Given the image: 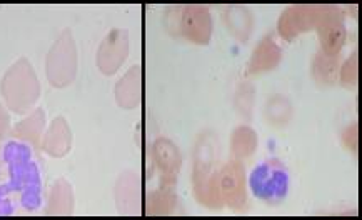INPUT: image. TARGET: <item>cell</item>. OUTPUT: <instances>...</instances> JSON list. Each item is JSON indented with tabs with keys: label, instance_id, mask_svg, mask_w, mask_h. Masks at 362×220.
<instances>
[{
	"label": "cell",
	"instance_id": "d6986e66",
	"mask_svg": "<svg viewBox=\"0 0 362 220\" xmlns=\"http://www.w3.org/2000/svg\"><path fill=\"white\" fill-rule=\"evenodd\" d=\"M292 114V107L289 100L284 99L282 95H277L276 99L269 100L267 104V117L271 122H279V124H286Z\"/></svg>",
	"mask_w": 362,
	"mask_h": 220
},
{
	"label": "cell",
	"instance_id": "e0dca14e",
	"mask_svg": "<svg viewBox=\"0 0 362 220\" xmlns=\"http://www.w3.org/2000/svg\"><path fill=\"white\" fill-rule=\"evenodd\" d=\"M314 77L317 79L319 82L324 83V86H331L337 81L339 77V67L336 62V57H331V55L319 54L317 59H315L314 67H313Z\"/></svg>",
	"mask_w": 362,
	"mask_h": 220
},
{
	"label": "cell",
	"instance_id": "5b68a950",
	"mask_svg": "<svg viewBox=\"0 0 362 220\" xmlns=\"http://www.w3.org/2000/svg\"><path fill=\"white\" fill-rule=\"evenodd\" d=\"M315 25H317L319 37L322 42V52L331 55V57H337L346 40L342 12L336 7H319Z\"/></svg>",
	"mask_w": 362,
	"mask_h": 220
},
{
	"label": "cell",
	"instance_id": "2e32d148",
	"mask_svg": "<svg viewBox=\"0 0 362 220\" xmlns=\"http://www.w3.org/2000/svg\"><path fill=\"white\" fill-rule=\"evenodd\" d=\"M281 60V49L276 45L271 37H266L261 44L257 45V49L254 50L252 60H250V70L254 74L259 72H267L276 67Z\"/></svg>",
	"mask_w": 362,
	"mask_h": 220
},
{
	"label": "cell",
	"instance_id": "9a60e30c",
	"mask_svg": "<svg viewBox=\"0 0 362 220\" xmlns=\"http://www.w3.org/2000/svg\"><path fill=\"white\" fill-rule=\"evenodd\" d=\"M154 157L164 175L174 179V175L180 170V162H182L177 147L169 139H157L154 144Z\"/></svg>",
	"mask_w": 362,
	"mask_h": 220
},
{
	"label": "cell",
	"instance_id": "7a4b0ae2",
	"mask_svg": "<svg viewBox=\"0 0 362 220\" xmlns=\"http://www.w3.org/2000/svg\"><path fill=\"white\" fill-rule=\"evenodd\" d=\"M249 185L257 199L269 205H279L289 192V172L277 158H267L250 174Z\"/></svg>",
	"mask_w": 362,
	"mask_h": 220
},
{
	"label": "cell",
	"instance_id": "ac0fdd59",
	"mask_svg": "<svg viewBox=\"0 0 362 220\" xmlns=\"http://www.w3.org/2000/svg\"><path fill=\"white\" fill-rule=\"evenodd\" d=\"M232 151L239 158L252 156L255 149V134L249 127H239L232 137Z\"/></svg>",
	"mask_w": 362,
	"mask_h": 220
},
{
	"label": "cell",
	"instance_id": "8992f818",
	"mask_svg": "<svg viewBox=\"0 0 362 220\" xmlns=\"http://www.w3.org/2000/svg\"><path fill=\"white\" fill-rule=\"evenodd\" d=\"M217 192L221 202H226L232 209H243L247 204L244 192V174L239 162H230L217 174Z\"/></svg>",
	"mask_w": 362,
	"mask_h": 220
},
{
	"label": "cell",
	"instance_id": "4fadbf2b",
	"mask_svg": "<svg viewBox=\"0 0 362 220\" xmlns=\"http://www.w3.org/2000/svg\"><path fill=\"white\" fill-rule=\"evenodd\" d=\"M74 212V190L72 185L69 184L66 179L55 180L50 190L47 209L45 214L47 215H62V217H69Z\"/></svg>",
	"mask_w": 362,
	"mask_h": 220
},
{
	"label": "cell",
	"instance_id": "5bb4252c",
	"mask_svg": "<svg viewBox=\"0 0 362 220\" xmlns=\"http://www.w3.org/2000/svg\"><path fill=\"white\" fill-rule=\"evenodd\" d=\"M224 22L230 34L238 37L240 42H245L252 34L254 18L247 8L239 6H230L224 11Z\"/></svg>",
	"mask_w": 362,
	"mask_h": 220
},
{
	"label": "cell",
	"instance_id": "52a82bcc",
	"mask_svg": "<svg viewBox=\"0 0 362 220\" xmlns=\"http://www.w3.org/2000/svg\"><path fill=\"white\" fill-rule=\"evenodd\" d=\"M180 32L189 40L206 45L212 32V18L207 8L201 6L184 7L180 17Z\"/></svg>",
	"mask_w": 362,
	"mask_h": 220
},
{
	"label": "cell",
	"instance_id": "6da1fadb",
	"mask_svg": "<svg viewBox=\"0 0 362 220\" xmlns=\"http://www.w3.org/2000/svg\"><path fill=\"white\" fill-rule=\"evenodd\" d=\"M4 100L8 110L16 114H27L40 97V83L32 64L25 57H21L11 69L0 83Z\"/></svg>",
	"mask_w": 362,
	"mask_h": 220
},
{
	"label": "cell",
	"instance_id": "3957f363",
	"mask_svg": "<svg viewBox=\"0 0 362 220\" xmlns=\"http://www.w3.org/2000/svg\"><path fill=\"white\" fill-rule=\"evenodd\" d=\"M45 72L55 88L69 87L77 76V45L71 29H66L50 47Z\"/></svg>",
	"mask_w": 362,
	"mask_h": 220
},
{
	"label": "cell",
	"instance_id": "ba28073f",
	"mask_svg": "<svg viewBox=\"0 0 362 220\" xmlns=\"http://www.w3.org/2000/svg\"><path fill=\"white\" fill-rule=\"evenodd\" d=\"M72 147V132L64 117H55L47 132L42 135V151L50 157L60 158L67 156Z\"/></svg>",
	"mask_w": 362,
	"mask_h": 220
},
{
	"label": "cell",
	"instance_id": "277c9868",
	"mask_svg": "<svg viewBox=\"0 0 362 220\" xmlns=\"http://www.w3.org/2000/svg\"><path fill=\"white\" fill-rule=\"evenodd\" d=\"M129 54V34L124 29H114L104 37L97 50V67L104 76H114Z\"/></svg>",
	"mask_w": 362,
	"mask_h": 220
},
{
	"label": "cell",
	"instance_id": "8fae6325",
	"mask_svg": "<svg viewBox=\"0 0 362 220\" xmlns=\"http://www.w3.org/2000/svg\"><path fill=\"white\" fill-rule=\"evenodd\" d=\"M142 72L141 67H132L115 86V100L122 109H134L141 102Z\"/></svg>",
	"mask_w": 362,
	"mask_h": 220
},
{
	"label": "cell",
	"instance_id": "30bf717a",
	"mask_svg": "<svg viewBox=\"0 0 362 220\" xmlns=\"http://www.w3.org/2000/svg\"><path fill=\"white\" fill-rule=\"evenodd\" d=\"M141 185H139L137 175L134 172H124L119 177L115 185V202L120 214L134 215L139 214V204H141Z\"/></svg>",
	"mask_w": 362,
	"mask_h": 220
},
{
	"label": "cell",
	"instance_id": "9c48e42d",
	"mask_svg": "<svg viewBox=\"0 0 362 220\" xmlns=\"http://www.w3.org/2000/svg\"><path fill=\"white\" fill-rule=\"evenodd\" d=\"M319 7H291L282 13L279 21V32L284 39H292L296 34L305 32L317 23Z\"/></svg>",
	"mask_w": 362,
	"mask_h": 220
},
{
	"label": "cell",
	"instance_id": "7c38bea8",
	"mask_svg": "<svg viewBox=\"0 0 362 220\" xmlns=\"http://www.w3.org/2000/svg\"><path fill=\"white\" fill-rule=\"evenodd\" d=\"M45 130V114L42 109H35L29 117H25L24 120H21L13 127L12 135L22 142L32 145L37 149L40 145V139L44 135Z\"/></svg>",
	"mask_w": 362,
	"mask_h": 220
},
{
	"label": "cell",
	"instance_id": "ffe728a7",
	"mask_svg": "<svg viewBox=\"0 0 362 220\" xmlns=\"http://www.w3.org/2000/svg\"><path fill=\"white\" fill-rule=\"evenodd\" d=\"M8 132H11V115L6 107L0 104V142L7 137Z\"/></svg>",
	"mask_w": 362,
	"mask_h": 220
}]
</instances>
